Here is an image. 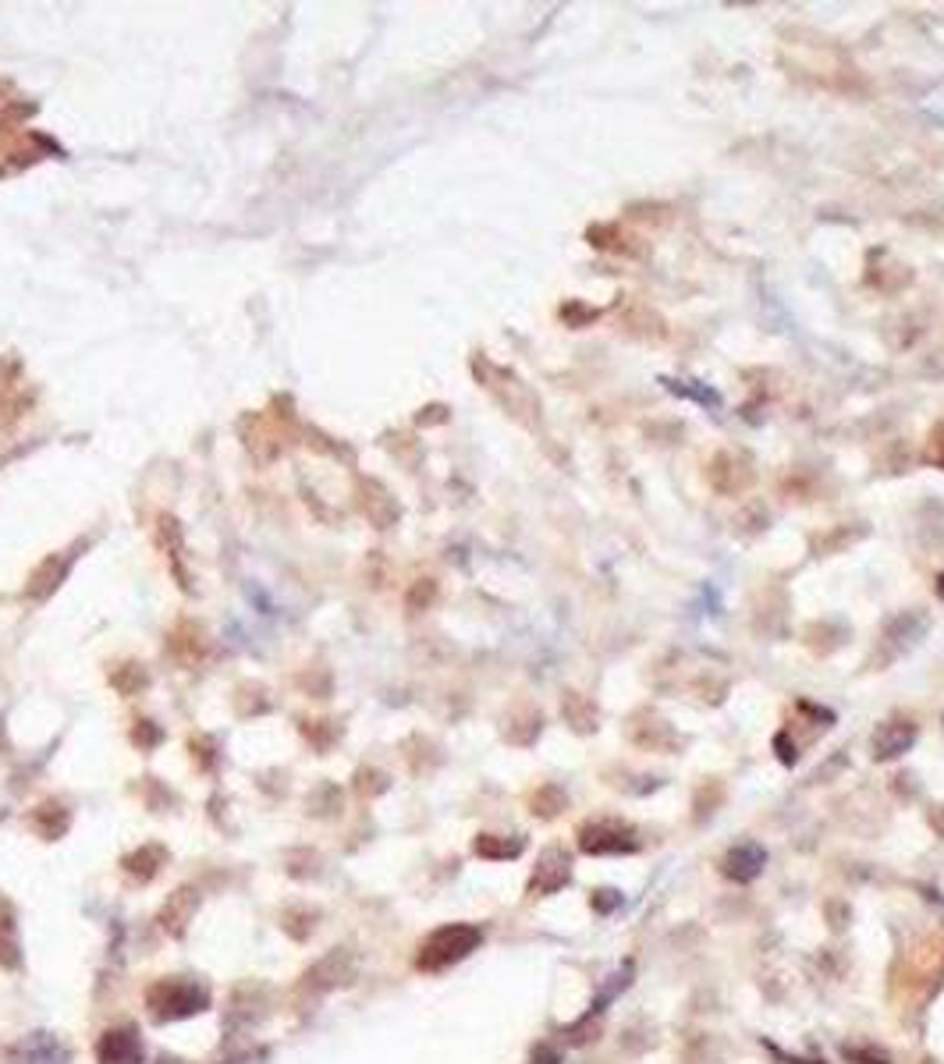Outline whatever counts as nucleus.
Instances as JSON below:
<instances>
[{"label":"nucleus","instance_id":"obj_2","mask_svg":"<svg viewBox=\"0 0 944 1064\" xmlns=\"http://www.w3.org/2000/svg\"><path fill=\"white\" fill-rule=\"evenodd\" d=\"M146 1007H150L153 1022H178V1018H192L202 1015L210 1007V993L207 987H196L192 979H157L150 990H146Z\"/></svg>","mask_w":944,"mask_h":1064},{"label":"nucleus","instance_id":"obj_4","mask_svg":"<svg viewBox=\"0 0 944 1064\" xmlns=\"http://www.w3.org/2000/svg\"><path fill=\"white\" fill-rule=\"evenodd\" d=\"M142 1057H146V1050L139 1040V1029H132V1026L107 1029L97 1040L100 1064H142Z\"/></svg>","mask_w":944,"mask_h":1064},{"label":"nucleus","instance_id":"obj_1","mask_svg":"<svg viewBox=\"0 0 944 1064\" xmlns=\"http://www.w3.org/2000/svg\"><path fill=\"white\" fill-rule=\"evenodd\" d=\"M483 944V929L472 923H448L434 929L415 954V968L423 973H440V968H451L462 959H469L472 951Z\"/></svg>","mask_w":944,"mask_h":1064},{"label":"nucleus","instance_id":"obj_3","mask_svg":"<svg viewBox=\"0 0 944 1064\" xmlns=\"http://www.w3.org/2000/svg\"><path fill=\"white\" fill-rule=\"evenodd\" d=\"M579 848L586 855H629L639 852L636 830H629L614 819H600V824H586L579 830Z\"/></svg>","mask_w":944,"mask_h":1064},{"label":"nucleus","instance_id":"obj_12","mask_svg":"<svg viewBox=\"0 0 944 1064\" xmlns=\"http://www.w3.org/2000/svg\"><path fill=\"white\" fill-rule=\"evenodd\" d=\"M525 841L522 838H501V834H480L472 852L480 859H490V862H508V859H519L522 855Z\"/></svg>","mask_w":944,"mask_h":1064},{"label":"nucleus","instance_id":"obj_16","mask_svg":"<svg viewBox=\"0 0 944 1064\" xmlns=\"http://www.w3.org/2000/svg\"><path fill=\"white\" fill-rule=\"evenodd\" d=\"M842 1054L853 1064H892V1054H884L877 1047H845Z\"/></svg>","mask_w":944,"mask_h":1064},{"label":"nucleus","instance_id":"obj_20","mask_svg":"<svg viewBox=\"0 0 944 1064\" xmlns=\"http://www.w3.org/2000/svg\"><path fill=\"white\" fill-rule=\"evenodd\" d=\"M937 592H941V597H944V575L937 578Z\"/></svg>","mask_w":944,"mask_h":1064},{"label":"nucleus","instance_id":"obj_9","mask_svg":"<svg viewBox=\"0 0 944 1064\" xmlns=\"http://www.w3.org/2000/svg\"><path fill=\"white\" fill-rule=\"evenodd\" d=\"M196 909H199V894L192 891V887H182V891H174L167 898V905L160 909V926H164L171 937H185V929H188V923H192Z\"/></svg>","mask_w":944,"mask_h":1064},{"label":"nucleus","instance_id":"obj_17","mask_svg":"<svg viewBox=\"0 0 944 1064\" xmlns=\"http://www.w3.org/2000/svg\"><path fill=\"white\" fill-rule=\"evenodd\" d=\"M530 1064H561V1054H558V1050H555V1047H547V1043H539V1047L533 1050V1057H530Z\"/></svg>","mask_w":944,"mask_h":1064},{"label":"nucleus","instance_id":"obj_15","mask_svg":"<svg viewBox=\"0 0 944 1064\" xmlns=\"http://www.w3.org/2000/svg\"><path fill=\"white\" fill-rule=\"evenodd\" d=\"M281 929H285L291 940H309V934L316 929V912L313 909H288L281 915Z\"/></svg>","mask_w":944,"mask_h":1064},{"label":"nucleus","instance_id":"obj_13","mask_svg":"<svg viewBox=\"0 0 944 1064\" xmlns=\"http://www.w3.org/2000/svg\"><path fill=\"white\" fill-rule=\"evenodd\" d=\"M33 827L39 830V838H47V841H58L61 834L67 830V813L61 810V805L47 802V805H39V810H36V816H33Z\"/></svg>","mask_w":944,"mask_h":1064},{"label":"nucleus","instance_id":"obj_5","mask_svg":"<svg viewBox=\"0 0 944 1064\" xmlns=\"http://www.w3.org/2000/svg\"><path fill=\"white\" fill-rule=\"evenodd\" d=\"M572 880V859L561 852V848H550V852L539 855L533 880H530V894H555L564 884Z\"/></svg>","mask_w":944,"mask_h":1064},{"label":"nucleus","instance_id":"obj_11","mask_svg":"<svg viewBox=\"0 0 944 1064\" xmlns=\"http://www.w3.org/2000/svg\"><path fill=\"white\" fill-rule=\"evenodd\" d=\"M164 862H167L164 848H160V844H142L139 852H132V855L121 859V869H125L128 877H135L139 884H150L157 873H160V866H164Z\"/></svg>","mask_w":944,"mask_h":1064},{"label":"nucleus","instance_id":"obj_10","mask_svg":"<svg viewBox=\"0 0 944 1064\" xmlns=\"http://www.w3.org/2000/svg\"><path fill=\"white\" fill-rule=\"evenodd\" d=\"M18 915L15 905L0 894V965L4 968H18L22 965V951H18Z\"/></svg>","mask_w":944,"mask_h":1064},{"label":"nucleus","instance_id":"obj_6","mask_svg":"<svg viewBox=\"0 0 944 1064\" xmlns=\"http://www.w3.org/2000/svg\"><path fill=\"white\" fill-rule=\"evenodd\" d=\"M916 735H920V727H916L912 721H887L877 727V735H873V760H898V756H906V752L912 749L916 742Z\"/></svg>","mask_w":944,"mask_h":1064},{"label":"nucleus","instance_id":"obj_7","mask_svg":"<svg viewBox=\"0 0 944 1064\" xmlns=\"http://www.w3.org/2000/svg\"><path fill=\"white\" fill-rule=\"evenodd\" d=\"M763 866H767V852H763L760 844L746 841V844H735L732 852L724 855L721 873H724L728 880H735V884H749V880L760 877Z\"/></svg>","mask_w":944,"mask_h":1064},{"label":"nucleus","instance_id":"obj_14","mask_svg":"<svg viewBox=\"0 0 944 1064\" xmlns=\"http://www.w3.org/2000/svg\"><path fill=\"white\" fill-rule=\"evenodd\" d=\"M64 1061V1047L58 1040H50L47 1032H36L25 1050V1064H61Z\"/></svg>","mask_w":944,"mask_h":1064},{"label":"nucleus","instance_id":"obj_18","mask_svg":"<svg viewBox=\"0 0 944 1064\" xmlns=\"http://www.w3.org/2000/svg\"><path fill=\"white\" fill-rule=\"evenodd\" d=\"M930 454H934L937 465H944V426H937L934 437H930Z\"/></svg>","mask_w":944,"mask_h":1064},{"label":"nucleus","instance_id":"obj_19","mask_svg":"<svg viewBox=\"0 0 944 1064\" xmlns=\"http://www.w3.org/2000/svg\"><path fill=\"white\" fill-rule=\"evenodd\" d=\"M930 827H934L941 838H944V805H937V810L930 813Z\"/></svg>","mask_w":944,"mask_h":1064},{"label":"nucleus","instance_id":"obj_8","mask_svg":"<svg viewBox=\"0 0 944 1064\" xmlns=\"http://www.w3.org/2000/svg\"><path fill=\"white\" fill-rule=\"evenodd\" d=\"M352 976H356V962H352V954H348L345 948L341 951H331L327 959H320L306 973V979L313 982V987H320V990L348 987V982H352Z\"/></svg>","mask_w":944,"mask_h":1064}]
</instances>
